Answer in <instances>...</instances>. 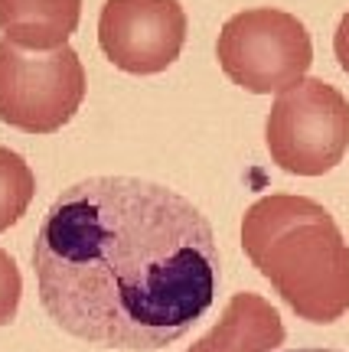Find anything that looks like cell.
Here are the masks:
<instances>
[{
	"label": "cell",
	"instance_id": "obj_1",
	"mask_svg": "<svg viewBox=\"0 0 349 352\" xmlns=\"http://www.w3.org/2000/svg\"><path fill=\"white\" fill-rule=\"evenodd\" d=\"M43 310L105 349L183 340L222 287L209 219L140 176H88L43 215L33 241Z\"/></svg>",
	"mask_w": 349,
	"mask_h": 352
},
{
	"label": "cell",
	"instance_id": "obj_2",
	"mask_svg": "<svg viewBox=\"0 0 349 352\" xmlns=\"http://www.w3.org/2000/svg\"><path fill=\"white\" fill-rule=\"evenodd\" d=\"M242 252L300 320L337 323L349 310V245L320 202L294 192L251 202Z\"/></svg>",
	"mask_w": 349,
	"mask_h": 352
},
{
	"label": "cell",
	"instance_id": "obj_3",
	"mask_svg": "<svg viewBox=\"0 0 349 352\" xmlns=\"http://www.w3.org/2000/svg\"><path fill=\"white\" fill-rule=\"evenodd\" d=\"M264 138L271 160L284 173H330L349 151L346 95L324 78H300L275 95Z\"/></svg>",
	"mask_w": 349,
	"mask_h": 352
},
{
	"label": "cell",
	"instance_id": "obj_4",
	"mask_svg": "<svg viewBox=\"0 0 349 352\" xmlns=\"http://www.w3.org/2000/svg\"><path fill=\"white\" fill-rule=\"evenodd\" d=\"M215 59L232 78V85L251 95H277L307 76L313 63V43L307 26L294 13L255 7L222 23Z\"/></svg>",
	"mask_w": 349,
	"mask_h": 352
},
{
	"label": "cell",
	"instance_id": "obj_5",
	"mask_svg": "<svg viewBox=\"0 0 349 352\" xmlns=\"http://www.w3.org/2000/svg\"><path fill=\"white\" fill-rule=\"evenodd\" d=\"M85 65L75 50H23L0 39V121L26 134H52L85 101Z\"/></svg>",
	"mask_w": 349,
	"mask_h": 352
},
{
	"label": "cell",
	"instance_id": "obj_6",
	"mask_svg": "<svg viewBox=\"0 0 349 352\" xmlns=\"http://www.w3.org/2000/svg\"><path fill=\"white\" fill-rule=\"evenodd\" d=\"M98 43L114 69L127 76H157L187 46V10L180 0H105Z\"/></svg>",
	"mask_w": 349,
	"mask_h": 352
},
{
	"label": "cell",
	"instance_id": "obj_7",
	"mask_svg": "<svg viewBox=\"0 0 349 352\" xmlns=\"http://www.w3.org/2000/svg\"><path fill=\"white\" fill-rule=\"evenodd\" d=\"M284 320L262 294H232L219 323L189 346L187 352H275L284 346Z\"/></svg>",
	"mask_w": 349,
	"mask_h": 352
},
{
	"label": "cell",
	"instance_id": "obj_8",
	"mask_svg": "<svg viewBox=\"0 0 349 352\" xmlns=\"http://www.w3.org/2000/svg\"><path fill=\"white\" fill-rule=\"evenodd\" d=\"M82 20V0H0V33L23 50H59Z\"/></svg>",
	"mask_w": 349,
	"mask_h": 352
},
{
	"label": "cell",
	"instance_id": "obj_9",
	"mask_svg": "<svg viewBox=\"0 0 349 352\" xmlns=\"http://www.w3.org/2000/svg\"><path fill=\"white\" fill-rule=\"evenodd\" d=\"M36 179L23 157L10 147H0V232L17 226L33 202Z\"/></svg>",
	"mask_w": 349,
	"mask_h": 352
},
{
	"label": "cell",
	"instance_id": "obj_10",
	"mask_svg": "<svg viewBox=\"0 0 349 352\" xmlns=\"http://www.w3.org/2000/svg\"><path fill=\"white\" fill-rule=\"evenodd\" d=\"M20 294H23V277H20V267L10 254L0 248V327H7L13 316H17V307H20Z\"/></svg>",
	"mask_w": 349,
	"mask_h": 352
},
{
	"label": "cell",
	"instance_id": "obj_11",
	"mask_svg": "<svg viewBox=\"0 0 349 352\" xmlns=\"http://www.w3.org/2000/svg\"><path fill=\"white\" fill-rule=\"evenodd\" d=\"M333 52H337L339 69L349 76V10L343 13V20L337 26V36H333Z\"/></svg>",
	"mask_w": 349,
	"mask_h": 352
},
{
	"label": "cell",
	"instance_id": "obj_12",
	"mask_svg": "<svg viewBox=\"0 0 349 352\" xmlns=\"http://www.w3.org/2000/svg\"><path fill=\"white\" fill-rule=\"evenodd\" d=\"M284 352H339V349H320V346H310V349H284Z\"/></svg>",
	"mask_w": 349,
	"mask_h": 352
}]
</instances>
